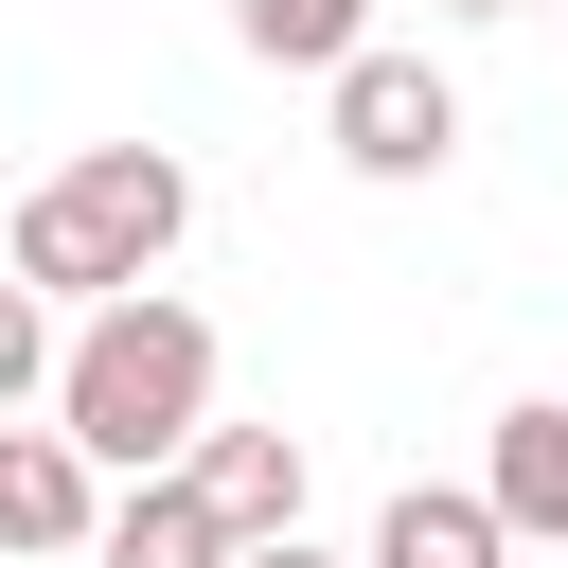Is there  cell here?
<instances>
[{"label": "cell", "mask_w": 568, "mask_h": 568, "mask_svg": "<svg viewBox=\"0 0 568 568\" xmlns=\"http://www.w3.org/2000/svg\"><path fill=\"white\" fill-rule=\"evenodd\" d=\"M178 231H195V160L178 142H89V160H53L18 213H0V266L36 284V302H124V284H160L178 266Z\"/></svg>", "instance_id": "obj_1"}, {"label": "cell", "mask_w": 568, "mask_h": 568, "mask_svg": "<svg viewBox=\"0 0 568 568\" xmlns=\"http://www.w3.org/2000/svg\"><path fill=\"white\" fill-rule=\"evenodd\" d=\"M53 426H71L106 479H160V462H195V426H213V320H195L178 284H124V302H89V320H71V373H53Z\"/></svg>", "instance_id": "obj_2"}, {"label": "cell", "mask_w": 568, "mask_h": 568, "mask_svg": "<svg viewBox=\"0 0 568 568\" xmlns=\"http://www.w3.org/2000/svg\"><path fill=\"white\" fill-rule=\"evenodd\" d=\"M320 89H337V160H355V178H390V195H408V178H444V160H462V89H444L426 53H390V36H373V53H355V71H320Z\"/></svg>", "instance_id": "obj_3"}, {"label": "cell", "mask_w": 568, "mask_h": 568, "mask_svg": "<svg viewBox=\"0 0 568 568\" xmlns=\"http://www.w3.org/2000/svg\"><path fill=\"white\" fill-rule=\"evenodd\" d=\"M0 550H18V568L106 550V462H89L71 426H0Z\"/></svg>", "instance_id": "obj_4"}, {"label": "cell", "mask_w": 568, "mask_h": 568, "mask_svg": "<svg viewBox=\"0 0 568 568\" xmlns=\"http://www.w3.org/2000/svg\"><path fill=\"white\" fill-rule=\"evenodd\" d=\"M231 550H248V532L195 497V462H160V479L106 497V550H89V568H231Z\"/></svg>", "instance_id": "obj_5"}, {"label": "cell", "mask_w": 568, "mask_h": 568, "mask_svg": "<svg viewBox=\"0 0 568 568\" xmlns=\"http://www.w3.org/2000/svg\"><path fill=\"white\" fill-rule=\"evenodd\" d=\"M479 497L515 515V550H568V390L497 408V444H479Z\"/></svg>", "instance_id": "obj_6"}, {"label": "cell", "mask_w": 568, "mask_h": 568, "mask_svg": "<svg viewBox=\"0 0 568 568\" xmlns=\"http://www.w3.org/2000/svg\"><path fill=\"white\" fill-rule=\"evenodd\" d=\"M195 497L266 550V532H302V426H195Z\"/></svg>", "instance_id": "obj_7"}, {"label": "cell", "mask_w": 568, "mask_h": 568, "mask_svg": "<svg viewBox=\"0 0 568 568\" xmlns=\"http://www.w3.org/2000/svg\"><path fill=\"white\" fill-rule=\"evenodd\" d=\"M373 568H515V515H497L479 479H408V497L373 515Z\"/></svg>", "instance_id": "obj_8"}, {"label": "cell", "mask_w": 568, "mask_h": 568, "mask_svg": "<svg viewBox=\"0 0 568 568\" xmlns=\"http://www.w3.org/2000/svg\"><path fill=\"white\" fill-rule=\"evenodd\" d=\"M231 36H248L266 71H355V53H373V0H231Z\"/></svg>", "instance_id": "obj_9"}, {"label": "cell", "mask_w": 568, "mask_h": 568, "mask_svg": "<svg viewBox=\"0 0 568 568\" xmlns=\"http://www.w3.org/2000/svg\"><path fill=\"white\" fill-rule=\"evenodd\" d=\"M53 373H71V337H53V302L0 266V426H18V408H53Z\"/></svg>", "instance_id": "obj_10"}, {"label": "cell", "mask_w": 568, "mask_h": 568, "mask_svg": "<svg viewBox=\"0 0 568 568\" xmlns=\"http://www.w3.org/2000/svg\"><path fill=\"white\" fill-rule=\"evenodd\" d=\"M231 568H337V550H320V532H266V550H231ZM355 568H373V550H355Z\"/></svg>", "instance_id": "obj_11"}, {"label": "cell", "mask_w": 568, "mask_h": 568, "mask_svg": "<svg viewBox=\"0 0 568 568\" xmlns=\"http://www.w3.org/2000/svg\"><path fill=\"white\" fill-rule=\"evenodd\" d=\"M444 18H532V0H444Z\"/></svg>", "instance_id": "obj_12"}, {"label": "cell", "mask_w": 568, "mask_h": 568, "mask_svg": "<svg viewBox=\"0 0 568 568\" xmlns=\"http://www.w3.org/2000/svg\"><path fill=\"white\" fill-rule=\"evenodd\" d=\"M550 18H568V0H550Z\"/></svg>", "instance_id": "obj_13"}]
</instances>
